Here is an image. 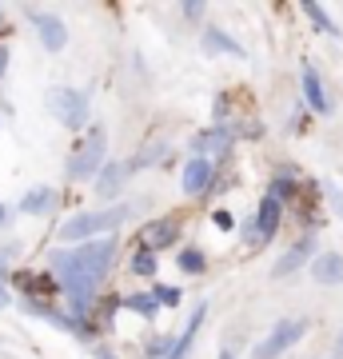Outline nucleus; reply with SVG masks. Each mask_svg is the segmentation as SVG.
I'll return each mask as SVG.
<instances>
[{
	"mask_svg": "<svg viewBox=\"0 0 343 359\" xmlns=\"http://www.w3.org/2000/svg\"><path fill=\"white\" fill-rule=\"evenodd\" d=\"M231 144H236V132L228 124H212V128H203L191 136V152L203 156V160H212V156H228Z\"/></svg>",
	"mask_w": 343,
	"mask_h": 359,
	"instance_id": "obj_6",
	"label": "nucleus"
},
{
	"mask_svg": "<svg viewBox=\"0 0 343 359\" xmlns=\"http://www.w3.org/2000/svg\"><path fill=\"white\" fill-rule=\"evenodd\" d=\"M8 280V264H4V256H0V283Z\"/></svg>",
	"mask_w": 343,
	"mask_h": 359,
	"instance_id": "obj_32",
	"label": "nucleus"
},
{
	"mask_svg": "<svg viewBox=\"0 0 343 359\" xmlns=\"http://www.w3.org/2000/svg\"><path fill=\"white\" fill-rule=\"evenodd\" d=\"M280 224H283V204H280V200H271V196H264L260 208H255V240H252V244L255 248L271 244V240H276V231H280Z\"/></svg>",
	"mask_w": 343,
	"mask_h": 359,
	"instance_id": "obj_7",
	"label": "nucleus"
},
{
	"mask_svg": "<svg viewBox=\"0 0 343 359\" xmlns=\"http://www.w3.org/2000/svg\"><path fill=\"white\" fill-rule=\"evenodd\" d=\"M140 240H144V248H148V252H156V256H160L164 248H172L180 240V219L164 216V219H156V224H144Z\"/></svg>",
	"mask_w": 343,
	"mask_h": 359,
	"instance_id": "obj_8",
	"label": "nucleus"
},
{
	"mask_svg": "<svg viewBox=\"0 0 343 359\" xmlns=\"http://www.w3.org/2000/svg\"><path fill=\"white\" fill-rule=\"evenodd\" d=\"M311 252H316V236L307 231V236H300V240H295V244L288 248V256H280V259H276V268H271V276H276V280H283V276H292V271H300V268L307 264V259H311Z\"/></svg>",
	"mask_w": 343,
	"mask_h": 359,
	"instance_id": "obj_9",
	"label": "nucleus"
},
{
	"mask_svg": "<svg viewBox=\"0 0 343 359\" xmlns=\"http://www.w3.org/2000/svg\"><path fill=\"white\" fill-rule=\"evenodd\" d=\"M311 276H316V283H323V287L343 283V256L339 252H323V256H316L311 259Z\"/></svg>",
	"mask_w": 343,
	"mask_h": 359,
	"instance_id": "obj_13",
	"label": "nucleus"
},
{
	"mask_svg": "<svg viewBox=\"0 0 343 359\" xmlns=\"http://www.w3.org/2000/svg\"><path fill=\"white\" fill-rule=\"evenodd\" d=\"M203 320H208V304H200V308L191 311L188 327H184V335L176 339V347H172V355H168V359H184V355H188L191 344H196V335H200V327H203Z\"/></svg>",
	"mask_w": 343,
	"mask_h": 359,
	"instance_id": "obj_15",
	"label": "nucleus"
},
{
	"mask_svg": "<svg viewBox=\"0 0 343 359\" xmlns=\"http://www.w3.org/2000/svg\"><path fill=\"white\" fill-rule=\"evenodd\" d=\"M132 216L128 204H116V208H104V212H80L72 216L68 224H60V240L64 244H88V240H104V231H112L120 219Z\"/></svg>",
	"mask_w": 343,
	"mask_h": 359,
	"instance_id": "obj_2",
	"label": "nucleus"
},
{
	"mask_svg": "<svg viewBox=\"0 0 343 359\" xmlns=\"http://www.w3.org/2000/svg\"><path fill=\"white\" fill-rule=\"evenodd\" d=\"M124 308H128V311H136L140 320H152L156 311H160V304H156V295H152V292H132V295H124Z\"/></svg>",
	"mask_w": 343,
	"mask_h": 359,
	"instance_id": "obj_18",
	"label": "nucleus"
},
{
	"mask_svg": "<svg viewBox=\"0 0 343 359\" xmlns=\"http://www.w3.org/2000/svg\"><path fill=\"white\" fill-rule=\"evenodd\" d=\"M304 16H307V20H311V25L319 28V32H331V36H339V28H335V20H331V16L323 13V8H319V4H311V0H307V4H304Z\"/></svg>",
	"mask_w": 343,
	"mask_h": 359,
	"instance_id": "obj_20",
	"label": "nucleus"
},
{
	"mask_svg": "<svg viewBox=\"0 0 343 359\" xmlns=\"http://www.w3.org/2000/svg\"><path fill=\"white\" fill-rule=\"evenodd\" d=\"M128 172H132L128 164H104L100 176H96V196H100V200H112V196L124 188Z\"/></svg>",
	"mask_w": 343,
	"mask_h": 359,
	"instance_id": "obj_14",
	"label": "nucleus"
},
{
	"mask_svg": "<svg viewBox=\"0 0 343 359\" xmlns=\"http://www.w3.org/2000/svg\"><path fill=\"white\" fill-rule=\"evenodd\" d=\"M4 68H8V48L0 44V76H4Z\"/></svg>",
	"mask_w": 343,
	"mask_h": 359,
	"instance_id": "obj_30",
	"label": "nucleus"
},
{
	"mask_svg": "<svg viewBox=\"0 0 343 359\" xmlns=\"http://www.w3.org/2000/svg\"><path fill=\"white\" fill-rule=\"evenodd\" d=\"M32 25H36V36L48 52H60L68 44V28H64L60 16H48V13H32Z\"/></svg>",
	"mask_w": 343,
	"mask_h": 359,
	"instance_id": "obj_10",
	"label": "nucleus"
},
{
	"mask_svg": "<svg viewBox=\"0 0 343 359\" xmlns=\"http://www.w3.org/2000/svg\"><path fill=\"white\" fill-rule=\"evenodd\" d=\"M300 80H304V100H307V108H311V112H319V116H328V112H331V100H328V92H323V80H319L316 65H304V68H300Z\"/></svg>",
	"mask_w": 343,
	"mask_h": 359,
	"instance_id": "obj_12",
	"label": "nucleus"
},
{
	"mask_svg": "<svg viewBox=\"0 0 343 359\" xmlns=\"http://www.w3.org/2000/svg\"><path fill=\"white\" fill-rule=\"evenodd\" d=\"M216 359H236V351H231V347H224V351H220Z\"/></svg>",
	"mask_w": 343,
	"mask_h": 359,
	"instance_id": "obj_33",
	"label": "nucleus"
},
{
	"mask_svg": "<svg viewBox=\"0 0 343 359\" xmlns=\"http://www.w3.org/2000/svg\"><path fill=\"white\" fill-rule=\"evenodd\" d=\"M307 335V320H280L271 332L260 339V347L252 351V359H280L288 347H295Z\"/></svg>",
	"mask_w": 343,
	"mask_h": 359,
	"instance_id": "obj_4",
	"label": "nucleus"
},
{
	"mask_svg": "<svg viewBox=\"0 0 343 359\" xmlns=\"http://www.w3.org/2000/svg\"><path fill=\"white\" fill-rule=\"evenodd\" d=\"M267 196H271V200H292V196H300V184H295L292 176H276L271 180V188H267Z\"/></svg>",
	"mask_w": 343,
	"mask_h": 359,
	"instance_id": "obj_22",
	"label": "nucleus"
},
{
	"mask_svg": "<svg viewBox=\"0 0 343 359\" xmlns=\"http://www.w3.org/2000/svg\"><path fill=\"white\" fill-rule=\"evenodd\" d=\"M172 347H176L172 335H156V339L144 344V355H148V359H168V355H172Z\"/></svg>",
	"mask_w": 343,
	"mask_h": 359,
	"instance_id": "obj_23",
	"label": "nucleus"
},
{
	"mask_svg": "<svg viewBox=\"0 0 343 359\" xmlns=\"http://www.w3.org/2000/svg\"><path fill=\"white\" fill-rule=\"evenodd\" d=\"M184 16H188V20H200V16H203V4H184Z\"/></svg>",
	"mask_w": 343,
	"mask_h": 359,
	"instance_id": "obj_27",
	"label": "nucleus"
},
{
	"mask_svg": "<svg viewBox=\"0 0 343 359\" xmlns=\"http://www.w3.org/2000/svg\"><path fill=\"white\" fill-rule=\"evenodd\" d=\"M48 108L60 116L64 128H72V132L88 128V96H84L80 88H56V92H48Z\"/></svg>",
	"mask_w": 343,
	"mask_h": 359,
	"instance_id": "obj_5",
	"label": "nucleus"
},
{
	"mask_svg": "<svg viewBox=\"0 0 343 359\" xmlns=\"http://www.w3.org/2000/svg\"><path fill=\"white\" fill-rule=\"evenodd\" d=\"M160 152H164V148H144V152L136 156V160H132V164H128V168H132V172H136V168H148V164H152V160H160Z\"/></svg>",
	"mask_w": 343,
	"mask_h": 359,
	"instance_id": "obj_25",
	"label": "nucleus"
},
{
	"mask_svg": "<svg viewBox=\"0 0 343 359\" xmlns=\"http://www.w3.org/2000/svg\"><path fill=\"white\" fill-rule=\"evenodd\" d=\"M335 351H339V359H343V335H339V344H335Z\"/></svg>",
	"mask_w": 343,
	"mask_h": 359,
	"instance_id": "obj_35",
	"label": "nucleus"
},
{
	"mask_svg": "<svg viewBox=\"0 0 343 359\" xmlns=\"http://www.w3.org/2000/svg\"><path fill=\"white\" fill-rule=\"evenodd\" d=\"M176 264H180V271H188V276H203V271H208V256H203L200 248H184L176 256Z\"/></svg>",
	"mask_w": 343,
	"mask_h": 359,
	"instance_id": "obj_19",
	"label": "nucleus"
},
{
	"mask_svg": "<svg viewBox=\"0 0 343 359\" xmlns=\"http://www.w3.org/2000/svg\"><path fill=\"white\" fill-rule=\"evenodd\" d=\"M116 259V240H88V244L72 248V252H52V271H56V292L72 304V320L84 323V311L92 308V299L100 292L104 276L112 271Z\"/></svg>",
	"mask_w": 343,
	"mask_h": 359,
	"instance_id": "obj_1",
	"label": "nucleus"
},
{
	"mask_svg": "<svg viewBox=\"0 0 343 359\" xmlns=\"http://www.w3.org/2000/svg\"><path fill=\"white\" fill-rule=\"evenodd\" d=\"M128 268H132V276H156V268H160V256L144 248V252H136V256H132V264H128Z\"/></svg>",
	"mask_w": 343,
	"mask_h": 359,
	"instance_id": "obj_21",
	"label": "nucleus"
},
{
	"mask_svg": "<svg viewBox=\"0 0 343 359\" xmlns=\"http://www.w3.org/2000/svg\"><path fill=\"white\" fill-rule=\"evenodd\" d=\"M212 219H216V228H224V231H228L231 224H236V219H231V212H216Z\"/></svg>",
	"mask_w": 343,
	"mask_h": 359,
	"instance_id": "obj_26",
	"label": "nucleus"
},
{
	"mask_svg": "<svg viewBox=\"0 0 343 359\" xmlns=\"http://www.w3.org/2000/svg\"><path fill=\"white\" fill-rule=\"evenodd\" d=\"M8 304H13V295H8V287H4V283H0V311L8 308Z\"/></svg>",
	"mask_w": 343,
	"mask_h": 359,
	"instance_id": "obj_29",
	"label": "nucleus"
},
{
	"mask_svg": "<svg viewBox=\"0 0 343 359\" xmlns=\"http://www.w3.org/2000/svg\"><path fill=\"white\" fill-rule=\"evenodd\" d=\"M152 295H156V304H160V308H176V304H180V287H164V283H156Z\"/></svg>",
	"mask_w": 343,
	"mask_h": 359,
	"instance_id": "obj_24",
	"label": "nucleus"
},
{
	"mask_svg": "<svg viewBox=\"0 0 343 359\" xmlns=\"http://www.w3.org/2000/svg\"><path fill=\"white\" fill-rule=\"evenodd\" d=\"M203 52H224V56H243V44L240 40H231L228 32H220V28H203Z\"/></svg>",
	"mask_w": 343,
	"mask_h": 359,
	"instance_id": "obj_16",
	"label": "nucleus"
},
{
	"mask_svg": "<svg viewBox=\"0 0 343 359\" xmlns=\"http://www.w3.org/2000/svg\"><path fill=\"white\" fill-rule=\"evenodd\" d=\"M92 359H116V355L108 351V347H96V344H92Z\"/></svg>",
	"mask_w": 343,
	"mask_h": 359,
	"instance_id": "obj_28",
	"label": "nucleus"
},
{
	"mask_svg": "<svg viewBox=\"0 0 343 359\" xmlns=\"http://www.w3.org/2000/svg\"><path fill=\"white\" fill-rule=\"evenodd\" d=\"M104 156H108V132L92 128L88 136H84V144L76 148V156L68 160V176L72 180H96L100 176V168L108 164Z\"/></svg>",
	"mask_w": 343,
	"mask_h": 359,
	"instance_id": "obj_3",
	"label": "nucleus"
},
{
	"mask_svg": "<svg viewBox=\"0 0 343 359\" xmlns=\"http://www.w3.org/2000/svg\"><path fill=\"white\" fill-rule=\"evenodd\" d=\"M0 224H8V208L0 204Z\"/></svg>",
	"mask_w": 343,
	"mask_h": 359,
	"instance_id": "obj_34",
	"label": "nucleus"
},
{
	"mask_svg": "<svg viewBox=\"0 0 343 359\" xmlns=\"http://www.w3.org/2000/svg\"><path fill=\"white\" fill-rule=\"evenodd\" d=\"M52 204H56V188H32V192H25V200H20V212H25V216H44Z\"/></svg>",
	"mask_w": 343,
	"mask_h": 359,
	"instance_id": "obj_17",
	"label": "nucleus"
},
{
	"mask_svg": "<svg viewBox=\"0 0 343 359\" xmlns=\"http://www.w3.org/2000/svg\"><path fill=\"white\" fill-rule=\"evenodd\" d=\"M212 176H216L212 160H203V156H191L188 164H184V192H188V196H203L208 188H212Z\"/></svg>",
	"mask_w": 343,
	"mask_h": 359,
	"instance_id": "obj_11",
	"label": "nucleus"
},
{
	"mask_svg": "<svg viewBox=\"0 0 343 359\" xmlns=\"http://www.w3.org/2000/svg\"><path fill=\"white\" fill-rule=\"evenodd\" d=\"M331 204H335V212L343 216V192H331Z\"/></svg>",
	"mask_w": 343,
	"mask_h": 359,
	"instance_id": "obj_31",
	"label": "nucleus"
}]
</instances>
